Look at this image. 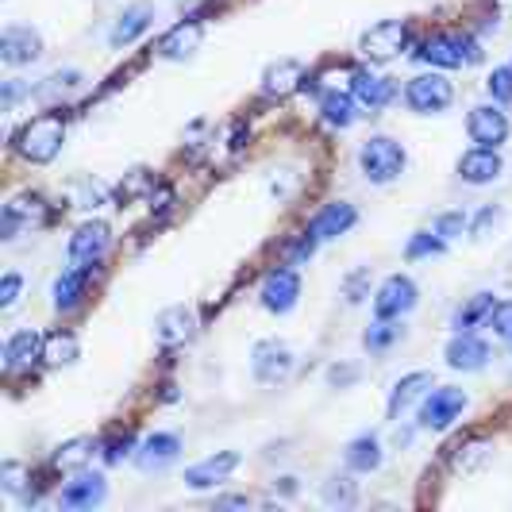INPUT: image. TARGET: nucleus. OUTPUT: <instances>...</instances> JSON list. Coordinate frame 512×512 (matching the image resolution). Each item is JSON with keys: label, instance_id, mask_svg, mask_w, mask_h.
<instances>
[{"label": "nucleus", "instance_id": "obj_29", "mask_svg": "<svg viewBox=\"0 0 512 512\" xmlns=\"http://www.w3.org/2000/svg\"><path fill=\"white\" fill-rule=\"evenodd\" d=\"M343 459L347 466L355 470V474H374L378 466H382V439L378 436H359L347 443V451H343Z\"/></svg>", "mask_w": 512, "mask_h": 512}, {"label": "nucleus", "instance_id": "obj_26", "mask_svg": "<svg viewBox=\"0 0 512 512\" xmlns=\"http://www.w3.org/2000/svg\"><path fill=\"white\" fill-rule=\"evenodd\" d=\"M493 308H497V297H493L489 289H482V293H474L466 305L455 308V316H451V328H455V332H474V328L489 324Z\"/></svg>", "mask_w": 512, "mask_h": 512}, {"label": "nucleus", "instance_id": "obj_19", "mask_svg": "<svg viewBox=\"0 0 512 512\" xmlns=\"http://www.w3.org/2000/svg\"><path fill=\"white\" fill-rule=\"evenodd\" d=\"M355 220H359L355 205H347V201H332V205H324L320 212H316V216H312L308 231H312L320 243H328V239H339V235H347V231L355 228Z\"/></svg>", "mask_w": 512, "mask_h": 512}, {"label": "nucleus", "instance_id": "obj_30", "mask_svg": "<svg viewBox=\"0 0 512 512\" xmlns=\"http://www.w3.org/2000/svg\"><path fill=\"white\" fill-rule=\"evenodd\" d=\"M85 285H89V270H81V266H70L58 282H54L51 297H54V308L58 312H70V308L81 305V297H85Z\"/></svg>", "mask_w": 512, "mask_h": 512}, {"label": "nucleus", "instance_id": "obj_25", "mask_svg": "<svg viewBox=\"0 0 512 512\" xmlns=\"http://www.w3.org/2000/svg\"><path fill=\"white\" fill-rule=\"evenodd\" d=\"M43 335L35 332V328H24V332L8 335V343H4V366L8 370H24L31 366L35 359H43Z\"/></svg>", "mask_w": 512, "mask_h": 512}, {"label": "nucleus", "instance_id": "obj_39", "mask_svg": "<svg viewBox=\"0 0 512 512\" xmlns=\"http://www.w3.org/2000/svg\"><path fill=\"white\" fill-rule=\"evenodd\" d=\"M27 478H31V474H27L24 462H4V466H0V482H4L8 493H20V489L27 486Z\"/></svg>", "mask_w": 512, "mask_h": 512}, {"label": "nucleus", "instance_id": "obj_43", "mask_svg": "<svg viewBox=\"0 0 512 512\" xmlns=\"http://www.w3.org/2000/svg\"><path fill=\"white\" fill-rule=\"evenodd\" d=\"M131 447H135V443H131L128 436L112 439V443H108V451H104V462H112V466H116V462H124L131 455Z\"/></svg>", "mask_w": 512, "mask_h": 512}, {"label": "nucleus", "instance_id": "obj_2", "mask_svg": "<svg viewBox=\"0 0 512 512\" xmlns=\"http://www.w3.org/2000/svg\"><path fill=\"white\" fill-rule=\"evenodd\" d=\"M405 166H409V154H405V147L397 139H389V135H370L359 147V170L370 185L397 181L405 174Z\"/></svg>", "mask_w": 512, "mask_h": 512}, {"label": "nucleus", "instance_id": "obj_44", "mask_svg": "<svg viewBox=\"0 0 512 512\" xmlns=\"http://www.w3.org/2000/svg\"><path fill=\"white\" fill-rule=\"evenodd\" d=\"M24 93H27V89L16 81V77H12V81H4V97H0V104H4V108H12V104L24 97Z\"/></svg>", "mask_w": 512, "mask_h": 512}, {"label": "nucleus", "instance_id": "obj_31", "mask_svg": "<svg viewBox=\"0 0 512 512\" xmlns=\"http://www.w3.org/2000/svg\"><path fill=\"white\" fill-rule=\"evenodd\" d=\"M97 455V439L93 436H77L70 443H62L58 451H54V466L58 470H66V474H77V470H85L89 462Z\"/></svg>", "mask_w": 512, "mask_h": 512}, {"label": "nucleus", "instance_id": "obj_3", "mask_svg": "<svg viewBox=\"0 0 512 512\" xmlns=\"http://www.w3.org/2000/svg\"><path fill=\"white\" fill-rule=\"evenodd\" d=\"M478 54L482 51H478V43H474L470 35L451 31V35H432V39H424L416 58L428 62V66H436V70H459V66L478 62Z\"/></svg>", "mask_w": 512, "mask_h": 512}, {"label": "nucleus", "instance_id": "obj_34", "mask_svg": "<svg viewBox=\"0 0 512 512\" xmlns=\"http://www.w3.org/2000/svg\"><path fill=\"white\" fill-rule=\"evenodd\" d=\"M77 85H81V74H77V70H58V74H51L43 85H39V101H58V97H70Z\"/></svg>", "mask_w": 512, "mask_h": 512}, {"label": "nucleus", "instance_id": "obj_41", "mask_svg": "<svg viewBox=\"0 0 512 512\" xmlns=\"http://www.w3.org/2000/svg\"><path fill=\"white\" fill-rule=\"evenodd\" d=\"M366 282H370V270H355V274L343 282V297H347L351 305H359L362 297H366Z\"/></svg>", "mask_w": 512, "mask_h": 512}, {"label": "nucleus", "instance_id": "obj_37", "mask_svg": "<svg viewBox=\"0 0 512 512\" xmlns=\"http://www.w3.org/2000/svg\"><path fill=\"white\" fill-rule=\"evenodd\" d=\"M489 97L493 101H512V66H497L489 74Z\"/></svg>", "mask_w": 512, "mask_h": 512}, {"label": "nucleus", "instance_id": "obj_45", "mask_svg": "<svg viewBox=\"0 0 512 512\" xmlns=\"http://www.w3.org/2000/svg\"><path fill=\"white\" fill-rule=\"evenodd\" d=\"M497 216H501V212H497V208H486V212H482V216H478V224H474V228H470V235H474V239H482V231H486L489 224H497Z\"/></svg>", "mask_w": 512, "mask_h": 512}, {"label": "nucleus", "instance_id": "obj_10", "mask_svg": "<svg viewBox=\"0 0 512 512\" xmlns=\"http://www.w3.org/2000/svg\"><path fill=\"white\" fill-rule=\"evenodd\" d=\"M416 308V282L405 274H389L374 293V316L378 320H401Z\"/></svg>", "mask_w": 512, "mask_h": 512}, {"label": "nucleus", "instance_id": "obj_15", "mask_svg": "<svg viewBox=\"0 0 512 512\" xmlns=\"http://www.w3.org/2000/svg\"><path fill=\"white\" fill-rule=\"evenodd\" d=\"M104 497H108V482H104V474L77 470L74 482H66V486H62L58 505H62V509H97Z\"/></svg>", "mask_w": 512, "mask_h": 512}, {"label": "nucleus", "instance_id": "obj_35", "mask_svg": "<svg viewBox=\"0 0 512 512\" xmlns=\"http://www.w3.org/2000/svg\"><path fill=\"white\" fill-rule=\"evenodd\" d=\"M443 247H447V239H443L436 228L416 231V235L409 239V247H405V255L409 258H432V255H443Z\"/></svg>", "mask_w": 512, "mask_h": 512}, {"label": "nucleus", "instance_id": "obj_46", "mask_svg": "<svg viewBox=\"0 0 512 512\" xmlns=\"http://www.w3.org/2000/svg\"><path fill=\"white\" fill-rule=\"evenodd\" d=\"M328 378H332V385H347V382H355V378H359V370H355V366H347V370H339V366H335Z\"/></svg>", "mask_w": 512, "mask_h": 512}, {"label": "nucleus", "instance_id": "obj_47", "mask_svg": "<svg viewBox=\"0 0 512 512\" xmlns=\"http://www.w3.org/2000/svg\"><path fill=\"white\" fill-rule=\"evenodd\" d=\"M251 505V497H224V501H216V509H247Z\"/></svg>", "mask_w": 512, "mask_h": 512}, {"label": "nucleus", "instance_id": "obj_18", "mask_svg": "<svg viewBox=\"0 0 512 512\" xmlns=\"http://www.w3.org/2000/svg\"><path fill=\"white\" fill-rule=\"evenodd\" d=\"M181 455V439L174 432H154L139 443V451H135V462H139V470H147V474H158V470H166L170 462H178Z\"/></svg>", "mask_w": 512, "mask_h": 512}, {"label": "nucleus", "instance_id": "obj_12", "mask_svg": "<svg viewBox=\"0 0 512 512\" xmlns=\"http://www.w3.org/2000/svg\"><path fill=\"white\" fill-rule=\"evenodd\" d=\"M466 131H470L474 147H501L509 139V116L497 104H478L466 116Z\"/></svg>", "mask_w": 512, "mask_h": 512}, {"label": "nucleus", "instance_id": "obj_38", "mask_svg": "<svg viewBox=\"0 0 512 512\" xmlns=\"http://www.w3.org/2000/svg\"><path fill=\"white\" fill-rule=\"evenodd\" d=\"M489 328H493V335H497V339L512 343V301H501V305L493 308V316H489Z\"/></svg>", "mask_w": 512, "mask_h": 512}, {"label": "nucleus", "instance_id": "obj_40", "mask_svg": "<svg viewBox=\"0 0 512 512\" xmlns=\"http://www.w3.org/2000/svg\"><path fill=\"white\" fill-rule=\"evenodd\" d=\"M466 228H470V216H466V212H443L436 220V231L443 239H455V235H462Z\"/></svg>", "mask_w": 512, "mask_h": 512}, {"label": "nucleus", "instance_id": "obj_13", "mask_svg": "<svg viewBox=\"0 0 512 512\" xmlns=\"http://www.w3.org/2000/svg\"><path fill=\"white\" fill-rule=\"evenodd\" d=\"M39 54H43L39 31H31V27H24V24L4 27V35H0V62H4V66H27V62H35Z\"/></svg>", "mask_w": 512, "mask_h": 512}, {"label": "nucleus", "instance_id": "obj_28", "mask_svg": "<svg viewBox=\"0 0 512 512\" xmlns=\"http://www.w3.org/2000/svg\"><path fill=\"white\" fill-rule=\"evenodd\" d=\"M428 389H432V374H424V370H416V374H405L401 382L393 385V393H389V405H385V412L397 420V416L409 409L416 397H424Z\"/></svg>", "mask_w": 512, "mask_h": 512}, {"label": "nucleus", "instance_id": "obj_20", "mask_svg": "<svg viewBox=\"0 0 512 512\" xmlns=\"http://www.w3.org/2000/svg\"><path fill=\"white\" fill-rule=\"evenodd\" d=\"M201 39H205V24L197 20V16H189V20H181L174 24L166 35H162V43H158V54L162 58H170V62H178V58H189V54L201 47Z\"/></svg>", "mask_w": 512, "mask_h": 512}, {"label": "nucleus", "instance_id": "obj_7", "mask_svg": "<svg viewBox=\"0 0 512 512\" xmlns=\"http://www.w3.org/2000/svg\"><path fill=\"white\" fill-rule=\"evenodd\" d=\"M108 243H112V231H108L104 220H85V224H77L74 235H70V266L93 270V266L108 255Z\"/></svg>", "mask_w": 512, "mask_h": 512}, {"label": "nucleus", "instance_id": "obj_1", "mask_svg": "<svg viewBox=\"0 0 512 512\" xmlns=\"http://www.w3.org/2000/svg\"><path fill=\"white\" fill-rule=\"evenodd\" d=\"M62 143H66V120L58 112H43V116L24 124L20 139H16V151L24 154L27 162H35V166H47V162L58 158Z\"/></svg>", "mask_w": 512, "mask_h": 512}, {"label": "nucleus", "instance_id": "obj_32", "mask_svg": "<svg viewBox=\"0 0 512 512\" xmlns=\"http://www.w3.org/2000/svg\"><path fill=\"white\" fill-rule=\"evenodd\" d=\"M324 505H332V509H351L355 501H359V486L347 478V474H332L328 482H324Z\"/></svg>", "mask_w": 512, "mask_h": 512}, {"label": "nucleus", "instance_id": "obj_17", "mask_svg": "<svg viewBox=\"0 0 512 512\" xmlns=\"http://www.w3.org/2000/svg\"><path fill=\"white\" fill-rule=\"evenodd\" d=\"M501 174H505V162H501L497 147H474V151H466L459 158V178L466 185H489Z\"/></svg>", "mask_w": 512, "mask_h": 512}, {"label": "nucleus", "instance_id": "obj_24", "mask_svg": "<svg viewBox=\"0 0 512 512\" xmlns=\"http://www.w3.org/2000/svg\"><path fill=\"white\" fill-rule=\"evenodd\" d=\"M154 20V8L151 4H131V8H124L120 12V20L112 24V31H108V43L112 47H131L147 27H151Z\"/></svg>", "mask_w": 512, "mask_h": 512}, {"label": "nucleus", "instance_id": "obj_14", "mask_svg": "<svg viewBox=\"0 0 512 512\" xmlns=\"http://www.w3.org/2000/svg\"><path fill=\"white\" fill-rule=\"evenodd\" d=\"M443 359L451 370H462V374H474L489 362V343L478 339L474 332H455V339L443 347Z\"/></svg>", "mask_w": 512, "mask_h": 512}, {"label": "nucleus", "instance_id": "obj_9", "mask_svg": "<svg viewBox=\"0 0 512 512\" xmlns=\"http://www.w3.org/2000/svg\"><path fill=\"white\" fill-rule=\"evenodd\" d=\"M258 297H262V308H266V312H274V316L293 312L297 301H301V274H297L293 266H278V270H270Z\"/></svg>", "mask_w": 512, "mask_h": 512}, {"label": "nucleus", "instance_id": "obj_36", "mask_svg": "<svg viewBox=\"0 0 512 512\" xmlns=\"http://www.w3.org/2000/svg\"><path fill=\"white\" fill-rule=\"evenodd\" d=\"M397 339H401V328H393L389 320H378V324H374L370 332L362 335V343H366L370 351H385V347H393Z\"/></svg>", "mask_w": 512, "mask_h": 512}, {"label": "nucleus", "instance_id": "obj_5", "mask_svg": "<svg viewBox=\"0 0 512 512\" xmlns=\"http://www.w3.org/2000/svg\"><path fill=\"white\" fill-rule=\"evenodd\" d=\"M409 47V27L405 20H382V24L366 27L359 39V54L366 62H393L397 54Z\"/></svg>", "mask_w": 512, "mask_h": 512}, {"label": "nucleus", "instance_id": "obj_23", "mask_svg": "<svg viewBox=\"0 0 512 512\" xmlns=\"http://www.w3.org/2000/svg\"><path fill=\"white\" fill-rule=\"evenodd\" d=\"M301 81H305V66L297 58H278L262 70V93L266 97H289V93L301 89Z\"/></svg>", "mask_w": 512, "mask_h": 512}, {"label": "nucleus", "instance_id": "obj_6", "mask_svg": "<svg viewBox=\"0 0 512 512\" xmlns=\"http://www.w3.org/2000/svg\"><path fill=\"white\" fill-rule=\"evenodd\" d=\"M455 101V85L443 74H416L405 85V104L416 116H436L443 108H451Z\"/></svg>", "mask_w": 512, "mask_h": 512}, {"label": "nucleus", "instance_id": "obj_16", "mask_svg": "<svg viewBox=\"0 0 512 512\" xmlns=\"http://www.w3.org/2000/svg\"><path fill=\"white\" fill-rule=\"evenodd\" d=\"M239 451H220V455H212V459L197 462V466H189L185 470V486L189 489H212L220 486V482H228L231 474L239 470Z\"/></svg>", "mask_w": 512, "mask_h": 512}, {"label": "nucleus", "instance_id": "obj_22", "mask_svg": "<svg viewBox=\"0 0 512 512\" xmlns=\"http://www.w3.org/2000/svg\"><path fill=\"white\" fill-rule=\"evenodd\" d=\"M193 328H197L193 308L174 305V308H166V312H158V320H154V339H158L162 347H181V343L193 335Z\"/></svg>", "mask_w": 512, "mask_h": 512}, {"label": "nucleus", "instance_id": "obj_33", "mask_svg": "<svg viewBox=\"0 0 512 512\" xmlns=\"http://www.w3.org/2000/svg\"><path fill=\"white\" fill-rule=\"evenodd\" d=\"M77 359V339L70 332H54L47 335V343H43V362L47 366H70Z\"/></svg>", "mask_w": 512, "mask_h": 512}, {"label": "nucleus", "instance_id": "obj_8", "mask_svg": "<svg viewBox=\"0 0 512 512\" xmlns=\"http://www.w3.org/2000/svg\"><path fill=\"white\" fill-rule=\"evenodd\" d=\"M251 370L262 385H278L293 374V351L282 339H258L251 351Z\"/></svg>", "mask_w": 512, "mask_h": 512}, {"label": "nucleus", "instance_id": "obj_4", "mask_svg": "<svg viewBox=\"0 0 512 512\" xmlns=\"http://www.w3.org/2000/svg\"><path fill=\"white\" fill-rule=\"evenodd\" d=\"M466 405H470L466 389L439 385V389H428V397H424V405H420V412H416V420H420L424 432H447L462 412H466Z\"/></svg>", "mask_w": 512, "mask_h": 512}, {"label": "nucleus", "instance_id": "obj_27", "mask_svg": "<svg viewBox=\"0 0 512 512\" xmlns=\"http://www.w3.org/2000/svg\"><path fill=\"white\" fill-rule=\"evenodd\" d=\"M320 116H324V124H332V128H351V124L359 120V101H355V93L328 89V93L320 97Z\"/></svg>", "mask_w": 512, "mask_h": 512}, {"label": "nucleus", "instance_id": "obj_21", "mask_svg": "<svg viewBox=\"0 0 512 512\" xmlns=\"http://www.w3.org/2000/svg\"><path fill=\"white\" fill-rule=\"evenodd\" d=\"M351 93H355V101L366 108V112H382L385 104L397 97V85L382 74H370V70H355L351 77Z\"/></svg>", "mask_w": 512, "mask_h": 512}, {"label": "nucleus", "instance_id": "obj_42", "mask_svg": "<svg viewBox=\"0 0 512 512\" xmlns=\"http://www.w3.org/2000/svg\"><path fill=\"white\" fill-rule=\"evenodd\" d=\"M20 289H24V278L20 274H4L0 282V308H12L20 301Z\"/></svg>", "mask_w": 512, "mask_h": 512}, {"label": "nucleus", "instance_id": "obj_11", "mask_svg": "<svg viewBox=\"0 0 512 512\" xmlns=\"http://www.w3.org/2000/svg\"><path fill=\"white\" fill-rule=\"evenodd\" d=\"M43 224V201L39 197H12L4 212H0V235L8 243H16L20 235H31V231Z\"/></svg>", "mask_w": 512, "mask_h": 512}]
</instances>
